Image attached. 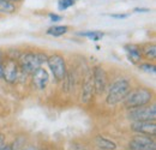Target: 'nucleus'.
<instances>
[{"instance_id": "1", "label": "nucleus", "mask_w": 156, "mask_h": 150, "mask_svg": "<svg viewBox=\"0 0 156 150\" xmlns=\"http://www.w3.org/2000/svg\"><path fill=\"white\" fill-rule=\"evenodd\" d=\"M47 54L42 52H24L20 53L17 59L20 70L25 75H31L35 70L41 67L43 62L47 61Z\"/></svg>"}, {"instance_id": "2", "label": "nucleus", "mask_w": 156, "mask_h": 150, "mask_svg": "<svg viewBox=\"0 0 156 150\" xmlns=\"http://www.w3.org/2000/svg\"><path fill=\"white\" fill-rule=\"evenodd\" d=\"M131 90L130 80L125 77H120L115 79L108 88V93L106 96V102L109 106H115L118 103L122 102L125 96Z\"/></svg>"}, {"instance_id": "3", "label": "nucleus", "mask_w": 156, "mask_h": 150, "mask_svg": "<svg viewBox=\"0 0 156 150\" xmlns=\"http://www.w3.org/2000/svg\"><path fill=\"white\" fill-rule=\"evenodd\" d=\"M154 97V93L148 88H137L133 90H130L129 94L122 100L124 106L127 109H132L137 107L147 106L151 102Z\"/></svg>"}, {"instance_id": "4", "label": "nucleus", "mask_w": 156, "mask_h": 150, "mask_svg": "<svg viewBox=\"0 0 156 150\" xmlns=\"http://www.w3.org/2000/svg\"><path fill=\"white\" fill-rule=\"evenodd\" d=\"M127 118L132 121H150L155 120L156 118V106H142L129 109Z\"/></svg>"}, {"instance_id": "5", "label": "nucleus", "mask_w": 156, "mask_h": 150, "mask_svg": "<svg viewBox=\"0 0 156 150\" xmlns=\"http://www.w3.org/2000/svg\"><path fill=\"white\" fill-rule=\"evenodd\" d=\"M20 66L16 59L6 55L2 59V78L7 83H16L20 77Z\"/></svg>"}, {"instance_id": "6", "label": "nucleus", "mask_w": 156, "mask_h": 150, "mask_svg": "<svg viewBox=\"0 0 156 150\" xmlns=\"http://www.w3.org/2000/svg\"><path fill=\"white\" fill-rule=\"evenodd\" d=\"M46 62L48 64L49 70L52 71L55 80L60 82V80H62L65 78V76L67 73L66 62H65V59L60 54H53V55L48 56Z\"/></svg>"}, {"instance_id": "7", "label": "nucleus", "mask_w": 156, "mask_h": 150, "mask_svg": "<svg viewBox=\"0 0 156 150\" xmlns=\"http://www.w3.org/2000/svg\"><path fill=\"white\" fill-rule=\"evenodd\" d=\"M93 84H94V91L96 95H102L108 87V77L102 66H95L93 70Z\"/></svg>"}, {"instance_id": "8", "label": "nucleus", "mask_w": 156, "mask_h": 150, "mask_svg": "<svg viewBox=\"0 0 156 150\" xmlns=\"http://www.w3.org/2000/svg\"><path fill=\"white\" fill-rule=\"evenodd\" d=\"M130 150H156L155 141L150 136L137 134L133 136L129 142Z\"/></svg>"}, {"instance_id": "9", "label": "nucleus", "mask_w": 156, "mask_h": 150, "mask_svg": "<svg viewBox=\"0 0 156 150\" xmlns=\"http://www.w3.org/2000/svg\"><path fill=\"white\" fill-rule=\"evenodd\" d=\"M130 127L133 132L139 133V134L150 136V137H155L156 134L155 120H150V121H132Z\"/></svg>"}, {"instance_id": "10", "label": "nucleus", "mask_w": 156, "mask_h": 150, "mask_svg": "<svg viewBox=\"0 0 156 150\" xmlns=\"http://www.w3.org/2000/svg\"><path fill=\"white\" fill-rule=\"evenodd\" d=\"M31 80H33V84L36 89L43 90V89H46V87L48 85V82H49L48 72L44 69L39 67L37 70H35L31 73Z\"/></svg>"}, {"instance_id": "11", "label": "nucleus", "mask_w": 156, "mask_h": 150, "mask_svg": "<svg viewBox=\"0 0 156 150\" xmlns=\"http://www.w3.org/2000/svg\"><path fill=\"white\" fill-rule=\"evenodd\" d=\"M124 49H125V52H126V55L129 58V60H130L132 64H138V62H140V60L143 59L140 47H139L138 45L127 43V45L124 46Z\"/></svg>"}, {"instance_id": "12", "label": "nucleus", "mask_w": 156, "mask_h": 150, "mask_svg": "<svg viewBox=\"0 0 156 150\" xmlns=\"http://www.w3.org/2000/svg\"><path fill=\"white\" fill-rule=\"evenodd\" d=\"M94 84H93V79L90 77H88L82 87V102L83 103H89L93 100V95H94Z\"/></svg>"}, {"instance_id": "13", "label": "nucleus", "mask_w": 156, "mask_h": 150, "mask_svg": "<svg viewBox=\"0 0 156 150\" xmlns=\"http://www.w3.org/2000/svg\"><path fill=\"white\" fill-rule=\"evenodd\" d=\"M95 143L98 144V147L101 148V149H105V150L117 149V144L113 141H111V139H108L106 137H102V136H96L95 137Z\"/></svg>"}, {"instance_id": "14", "label": "nucleus", "mask_w": 156, "mask_h": 150, "mask_svg": "<svg viewBox=\"0 0 156 150\" xmlns=\"http://www.w3.org/2000/svg\"><path fill=\"white\" fill-rule=\"evenodd\" d=\"M142 56H144L148 60H155L156 58V47L154 43H147L142 48Z\"/></svg>"}, {"instance_id": "15", "label": "nucleus", "mask_w": 156, "mask_h": 150, "mask_svg": "<svg viewBox=\"0 0 156 150\" xmlns=\"http://www.w3.org/2000/svg\"><path fill=\"white\" fill-rule=\"evenodd\" d=\"M67 31H69V27L67 25H54V27H51L47 30V34L51 35V36L58 38V36H62Z\"/></svg>"}, {"instance_id": "16", "label": "nucleus", "mask_w": 156, "mask_h": 150, "mask_svg": "<svg viewBox=\"0 0 156 150\" xmlns=\"http://www.w3.org/2000/svg\"><path fill=\"white\" fill-rule=\"evenodd\" d=\"M0 12L5 15H11L16 12V5L7 0H0Z\"/></svg>"}, {"instance_id": "17", "label": "nucleus", "mask_w": 156, "mask_h": 150, "mask_svg": "<svg viewBox=\"0 0 156 150\" xmlns=\"http://www.w3.org/2000/svg\"><path fill=\"white\" fill-rule=\"evenodd\" d=\"M78 36H82V38H87L89 40H93V41H98L105 36V34L102 31H80L77 33Z\"/></svg>"}, {"instance_id": "18", "label": "nucleus", "mask_w": 156, "mask_h": 150, "mask_svg": "<svg viewBox=\"0 0 156 150\" xmlns=\"http://www.w3.org/2000/svg\"><path fill=\"white\" fill-rule=\"evenodd\" d=\"M138 69L140 71H144L147 73H151V75H155L156 72V67L154 64H150V62H142L138 65Z\"/></svg>"}, {"instance_id": "19", "label": "nucleus", "mask_w": 156, "mask_h": 150, "mask_svg": "<svg viewBox=\"0 0 156 150\" xmlns=\"http://www.w3.org/2000/svg\"><path fill=\"white\" fill-rule=\"evenodd\" d=\"M76 1H77V0H59L58 9L60 11H65V10H67L69 7L73 6Z\"/></svg>"}, {"instance_id": "20", "label": "nucleus", "mask_w": 156, "mask_h": 150, "mask_svg": "<svg viewBox=\"0 0 156 150\" xmlns=\"http://www.w3.org/2000/svg\"><path fill=\"white\" fill-rule=\"evenodd\" d=\"M0 150H12L11 144H6L5 143V137L1 133H0Z\"/></svg>"}, {"instance_id": "21", "label": "nucleus", "mask_w": 156, "mask_h": 150, "mask_svg": "<svg viewBox=\"0 0 156 150\" xmlns=\"http://www.w3.org/2000/svg\"><path fill=\"white\" fill-rule=\"evenodd\" d=\"M112 18H118V19H124V18H127L129 15L127 13H112L109 15Z\"/></svg>"}, {"instance_id": "22", "label": "nucleus", "mask_w": 156, "mask_h": 150, "mask_svg": "<svg viewBox=\"0 0 156 150\" xmlns=\"http://www.w3.org/2000/svg\"><path fill=\"white\" fill-rule=\"evenodd\" d=\"M48 16H49V18H51L52 22H59V20H61V19H62V17H61V16H59V15H57V13H49Z\"/></svg>"}, {"instance_id": "23", "label": "nucleus", "mask_w": 156, "mask_h": 150, "mask_svg": "<svg viewBox=\"0 0 156 150\" xmlns=\"http://www.w3.org/2000/svg\"><path fill=\"white\" fill-rule=\"evenodd\" d=\"M2 59H4V55H2V52L0 51V78H2Z\"/></svg>"}, {"instance_id": "24", "label": "nucleus", "mask_w": 156, "mask_h": 150, "mask_svg": "<svg viewBox=\"0 0 156 150\" xmlns=\"http://www.w3.org/2000/svg\"><path fill=\"white\" fill-rule=\"evenodd\" d=\"M149 11H150L149 9H139V7L135 9V12H149Z\"/></svg>"}, {"instance_id": "25", "label": "nucleus", "mask_w": 156, "mask_h": 150, "mask_svg": "<svg viewBox=\"0 0 156 150\" xmlns=\"http://www.w3.org/2000/svg\"><path fill=\"white\" fill-rule=\"evenodd\" d=\"M22 150H37L35 147H33V145H29V147H25V148H23Z\"/></svg>"}, {"instance_id": "26", "label": "nucleus", "mask_w": 156, "mask_h": 150, "mask_svg": "<svg viewBox=\"0 0 156 150\" xmlns=\"http://www.w3.org/2000/svg\"><path fill=\"white\" fill-rule=\"evenodd\" d=\"M7 1H10V2H18V1H22V0H7Z\"/></svg>"}]
</instances>
